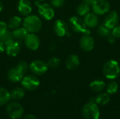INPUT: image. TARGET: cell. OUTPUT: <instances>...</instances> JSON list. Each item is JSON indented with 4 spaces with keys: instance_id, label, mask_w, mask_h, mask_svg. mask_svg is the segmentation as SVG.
<instances>
[{
    "instance_id": "1",
    "label": "cell",
    "mask_w": 120,
    "mask_h": 119,
    "mask_svg": "<svg viewBox=\"0 0 120 119\" xmlns=\"http://www.w3.org/2000/svg\"><path fill=\"white\" fill-rule=\"evenodd\" d=\"M104 76L108 79H115L120 74V66L119 63L114 60H109L105 62L103 67Z\"/></svg>"
},
{
    "instance_id": "2",
    "label": "cell",
    "mask_w": 120,
    "mask_h": 119,
    "mask_svg": "<svg viewBox=\"0 0 120 119\" xmlns=\"http://www.w3.org/2000/svg\"><path fill=\"white\" fill-rule=\"evenodd\" d=\"M23 27L30 33H37L42 27L41 19L34 15H27L23 20Z\"/></svg>"
},
{
    "instance_id": "3",
    "label": "cell",
    "mask_w": 120,
    "mask_h": 119,
    "mask_svg": "<svg viewBox=\"0 0 120 119\" xmlns=\"http://www.w3.org/2000/svg\"><path fill=\"white\" fill-rule=\"evenodd\" d=\"M82 114L84 119H99V108L95 102H89L83 106Z\"/></svg>"
},
{
    "instance_id": "4",
    "label": "cell",
    "mask_w": 120,
    "mask_h": 119,
    "mask_svg": "<svg viewBox=\"0 0 120 119\" xmlns=\"http://www.w3.org/2000/svg\"><path fill=\"white\" fill-rule=\"evenodd\" d=\"M69 22L70 27L75 32L84 34H90V30L87 29V27L83 19L77 16H72L70 18Z\"/></svg>"
},
{
    "instance_id": "5",
    "label": "cell",
    "mask_w": 120,
    "mask_h": 119,
    "mask_svg": "<svg viewBox=\"0 0 120 119\" xmlns=\"http://www.w3.org/2000/svg\"><path fill=\"white\" fill-rule=\"evenodd\" d=\"M91 6L93 13L97 15L106 14L110 9V4L108 0H95Z\"/></svg>"
},
{
    "instance_id": "6",
    "label": "cell",
    "mask_w": 120,
    "mask_h": 119,
    "mask_svg": "<svg viewBox=\"0 0 120 119\" xmlns=\"http://www.w3.org/2000/svg\"><path fill=\"white\" fill-rule=\"evenodd\" d=\"M6 112L11 119H18L23 114V108L19 103L12 102L7 105Z\"/></svg>"
},
{
    "instance_id": "7",
    "label": "cell",
    "mask_w": 120,
    "mask_h": 119,
    "mask_svg": "<svg viewBox=\"0 0 120 119\" xmlns=\"http://www.w3.org/2000/svg\"><path fill=\"white\" fill-rule=\"evenodd\" d=\"M37 8H38V12L39 15L45 20H50L53 18L55 15L54 9L52 7V5L48 4V3H44V4H38Z\"/></svg>"
},
{
    "instance_id": "8",
    "label": "cell",
    "mask_w": 120,
    "mask_h": 119,
    "mask_svg": "<svg viewBox=\"0 0 120 119\" xmlns=\"http://www.w3.org/2000/svg\"><path fill=\"white\" fill-rule=\"evenodd\" d=\"M21 85L26 90H34L39 86L40 81L37 77L32 75H28L22 79Z\"/></svg>"
},
{
    "instance_id": "9",
    "label": "cell",
    "mask_w": 120,
    "mask_h": 119,
    "mask_svg": "<svg viewBox=\"0 0 120 119\" xmlns=\"http://www.w3.org/2000/svg\"><path fill=\"white\" fill-rule=\"evenodd\" d=\"M29 68L34 74L41 76L47 72L49 67L47 66V64L45 63L44 61L37 60L32 62L29 66Z\"/></svg>"
},
{
    "instance_id": "10",
    "label": "cell",
    "mask_w": 120,
    "mask_h": 119,
    "mask_svg": "<svg viewBox=\"0 0 120 119\" xmlns=\"http://www.w3.org/2000/svg\"><path fill=\"white\" fill-rule=\"evenodd\" d=\"M119 20H120L119 14L117 13V11H112L107 13L104 19L103 24L110 29H112L118 25Z\"/></svg>"
},
{
    "instance_id": "11",
    "label": "cell",
    "mask_w": 120,
    "mask_h": 119,
    "mask_svg": "<svg viewBox=\"0 0 120 119\" xmlns=\"http://www.w3.org/2000/svg\"><path fill=\"white\" fill-rule=\"evenodd\" d=\"M79 45L84 52H90L94 48L95 41L90 34H84L80 39Z\"/></svg>"
},
{
    "instance_id": "12",
    "label": "cell",
    "mask_w": 120,
    "mask_h": 119,
    "mask_svg": "<svg viewBox=\"0 0 120 119\" xmlns=\"http://www.w3.org/2000/svg\"><path fill=\"white\" fill-rule=\"evenodd\" d=\"M53 29L55 33L60 37L65 36L70 34L69 27L66 22L63 20H57L53 25Z\"/></svg>"
},
{
    "instance_id": "13",
    "label": "cell",
    "mask_w": 120,
    "mask_h": 119,
    "mask_svg": "<svg viewBox=\"0 0 120 119\" xmlns=\"http://www.w3.org/2000/svg\"><path fill=\"white\" fill-rule=\"evenodd\" d=\"M25 44L27 48L30 50H35L39 48L40 45V40L39 38L34 34V33L28 34L24 39Z\"/></svg>"
},
{
    "instance_id": "14",
    "label": "cell",
    "mask_w": 120,
    "mask_h": 119,
    "mask_svg": "<svg viewBox=\"0 0 120 119\" xmlns=\"http://www.w3.org/2000/svg\"><path fill=\"white\" fill-rule=\"evenodd\" d=\"M17 8L18 12L23 16H27L32 11V4L30 0H19Z\"/></svg>"
},
{
    "instance_id": "15",
    "label": "cell",
    "mask_w": 120,
    "mask_h": 119,
    "mask_svg": "<svg viewBox=\"0 0 120 119\" xmlns=\"http://www.w3.org/2000/svg\"><path fill=\"white\" fill-rule=\"evenodd\" d=\"M6 52L11 57L16 56L20 51V44L18 41L12 40L8 43L6 44Z\"/></svg>"
},
{
    "instance_id": "16",
    "label": "cell",
    "mask_w": 120,
    "mask_h": 119,
    "mask_svg": "<svg viewBox=\"0 0 120 119\" xmlns=\"http://www.w3.org/2000/svg\"><path fill=\"white\" fill-rule=\"evenodd\" d=\"M84 21L88 28H94L96 27L98 25V18L96 14L94 13H89L85 16H84Z\"/></svg>"
},
{
    "instance_id": "17",
    "label": "cell",
    "mask_w": 120,
    "mask_h": 119,
    "mask_svg": "<svg viewBox=\"0 0 120 119\" xmlns=\"http://www.w3.org/2000/svg\"><path fill=\"white\" fill-rule=\"evenodd\" d=\"M7 76H8V80L13 83L21 81L22 79L24 76V75L21 73V72L17 67L9 69L8 72Z\"/></svg>"
},
{
    "instance_id": "18",
    "label": "cell",
    "mask_w": 120,
    "mask_h": 119,
    "mask_svg": "<svg viewBox=\"0 0 120 119\" xmlns=\"http://www.w3.org/2000/svg\"><path fill=\"white\" fill-rule=\"evenodd\" d=\"M80 61L79 58L77 55H70L66 60L65 65L67 68L70 70L76 69L79 65Z\"/></svg>"
},
{
    "instance_id": "19",
    "label": "cell",
    "mask_w": 120,
    "mask_h": 119,
    "mask_svg": "<svg viewBox=\"0 0 120 119\" xmlns=\"http://www.w3.org/2000/svg\"><path fill=\"white\" fill-rule=\"evenodd\" d=\"M89 87L92 91H94L95 93H99V92H101L105 88V83L103 81L97 79V80L93 81L90 83Z\"/></svg>"
},
{
    "instance_id": "20",
    "label": "cell",
    "mask_w": 120,
    "mask_h": 119,
    "mask_svg": "<svg viewBox=\"0 0 120 119\" xmlns=\"http://www.w3.org/2000/svg\"><path fill=\"white\" fill-rule=\"evenodd\" d=\"M110 95L108 93H102L98 94L96 97L95 102L96 104L101 105H105L110 102Z\"/></svg>"
},
{
    "instance_id": "21",
    "label": "cell",
    "mask_w": 120,
    "mask_h": 119,
    "mask_svg": "<svg viewBox=\"0 0 120 119\" xmlns=\"http://www.w3.org/2000/svg\"><path fill=\"white\" fill-rule=\"evenodd\" d=\"M13 38H15L16 39L18 40H22L25 39L26 36L28 34V32L24 28V27H18L15 29L13 32Z\"/></svg>"
},
{
    "instance_id": "22",
    "label": "cell",
    "mask_w": 120,
    "mask_h": 119,
    "mask_svg": "<svg viewBox=\"0 0 120 119\" xmlns=\"http://www.w3.org/2000/svg\"><path fill=\"white\" fill-rule=\"evenodd\" d=\"M11 100L10 93L5 88L0 87V105L7 104Z\"/></svg>"
},
{
    "instance_id": "23",
    "label": "cell",
    "mask_w": 120,
    "mask_h": 119,
    "mask_svg": "<svg viewBox=\"0 0 120 119\" xmlns=\"http://www.w3.org/2000/svg\"><path fill=\"white\" fill-rule=\"evenodd\" d=\"M22 23V19L18 16H13L11 18L8 22V26L10 29H15L18 28Z\"/></svg>"
},
{
    "instance_id": "24",
    "label": "cell",
    "mask_w": 120,
    "mask_h": 119,
    "mask_svg": "<svg viewBox=\"0 0 120 119\" xmlns=\"http://www.w3.org/2000/svg\"><path fill=\"white\" fill-rule=\"evenodd\" d=\"M11 98L13 100H20L25 95V90L21 88H15L11 93Z\"/></svg>"
},
{
    "instance_id": "25",
    "label": "cell",
    "mask_w": 120,
    "mask_h": 119,
    "mask_svg": "<svg viewBox=\"0 0 120 119\" xmlns=\"http://www.w3.org/2000/svg\"><path fill=\"white\" fill-rule=\"evenodd\" d=\"M77 13L79 16H85L90 11V6L82 2L77 8Z\"/></svg>"
},
{
    "instance_id": "26",
    "label": "cell",
    "mask_w": 120,
    "mask_h": 119,
    "mask_svg": "<svg viewBox=\"0 0 120 119\" xmlns=\"http://www.w3.org/2000/svg\"><path fill=\"white\" fill-rule=\"evenodd\" d=\"M97 32H98V34L102 37H108L111 34L110 29L108 28L104 24L98 26L97 29Z\"/></svg>"
},
{
    "instance_id": "27",
    "label": "cell",
    "mask_w": 120,
    "mask_h": 119,
    "mask_svg": "<svg viewBox=\"0 0 120 119\" xmlns=\"http://www.w3.org/2000/svg\"><path fill=\"white\" fill-rule=\"evenodd\" d=\"M118 84L115 81H111L110 82L107 86V93L109 95L115 94L118 90Z\"/></svg>"
},
{
    "instance_id": "28",
    "label": "cell",
    "mask_w": 120,
    "mask_h": 119,
    "mask_svg": "<svg viewBox=\"0 0 120 119\" xmlns=\"http://www.w3.org/2000/svg\"><path fill=\"white\" fill-rule=\"evenodd\" d=\"M0 40L2 41L5 43V45L8 43L12 40H13V36L12 32H11L8 30H6L0 37Z\"/></svg>"
},
{
    "instance_id": "29",
    "label": "cell",
    "mask_w": 120,
    "mask_h": 119,
    "mask_svg": "<svg viewBox=\"0 0 120 119\" xmlns=\"http://www.w3.org/2000/svg\"><path fill=\"white\" fill-rule=\"evenodd\" d=\"M60 60L59 58H58L56 57H53L48 60L46 64H47L48 67L54 69L60 65Z\"/></svg>"
},
{
    "instance_id": "30",
    "label": "cell",
    "mask_w": 120,
    "mask_h": 119,
    "mask_svg": "<svg viewBox=\"0 0 120 119\" xmlns=\"http://www.w3.org/2000/svg\"><path fill=\"white\" fill-rule=\"evenodd\" d=\"M20 72L21 73L25 75L27 70H28V68H29V66L27 65V63L25 62V61H20L18 65H17V67H16Z\"/></svg>"
},
{
    "instance_id": "31",
    "label": "cell",
    "mask_w": 120,
    "mask_h": 119,
    "mask_svg": "<svg viewBox=\"0 0 120 119\" xmlns=\"http://www.w3.org/2000/svg\"><path fill=\"white\" fill-rule=\"evenodd\" d=\"M65 0H51L52 6L55 8H60L65 4Z\"/></svg>"
},
{
    "instance_id": "32",
    "label": "cell",
    "mask_w": 120,
    "mask_h": 119,
    "mask_svg": "<svg viewBox=\"0 0 120 119\" xmlns=\"http://www.w3.org/2000/svg\"><path fill=\"white\" fill-rule=\"evenodd\" d=\"M111 34L115 38L120 39V25H117L115 27H114L112 29Z\"/></svg>"
},
{
    "instance_id": "33",
    "label": "cell",
    "mask_w": 120,
    "mask_h": 119,
    "mask_svg": "<svg viewBox=\"0 0 120 119\" xmlns=\"http://www.w3.org/2000/svg\"><path fill=\"white\" fill-rule=\"evenodd\" d=\"M7 30V25L5 22L0 20V37Z\"/></svg>"
},
{
    "instance_id": "34",
    "label": "cell",
    "mask_w": 120,
    "mask_h": 119,
    "mask_svg": "<svg viewBox=\"0 0 120 119\" xmlns=\"http://www.w3.org/2000/svg\"><path fill=\"white\" fill-rule=\"evenodd\" d=\"M5 48H6L5 43L2 41L0 40V53H3L5 50Z\"/></svg>"
},
{
    "instance_id": "35",
    "label": "cell",
    "mask_w": 120,
    "mask_h": 119,
    "mask_svg": "<svg viewBox=\"0 0 120 119\" xmlns=\"http://www.w3.org/2000/svg\"><path fill=\"white\" fill-rule=\"evenodd\" d=\"M116 39V38H115L112 35H110L109 36H108V42L110 43H114L115 42V40Z\"/></svg>"
},
{
    "instance_id": "36",
    "label": "cell",
    "mask_w": 120,
    "mask_h": 119,
    "mask_svg": "<svg viewBox=\"0 0 120 119\" xmlns=\"http://www.w3.org/2000/svg\"><path fill=\"white\" fill-rule=\"evenodd\" d=\"M22 119H37V118L32 114H27L25 116H23Z\"/></svg>"
},
{
    "instance_id": "37",
    "label": "cell",
    "mask_w": 120,
    "mask_h": 119,
    "mask_svg": "<svg viewBox=\"0 0 120 119\" xmlns=\"http://www.w3.org/2000/svg\"><path fill=\"white\" fill-rule=\"evenodd\" d=\"M94 1H95V0H82V2H84V3L88 4L89 6H91V5H92L93 3L94 2Z\"/></svg>"
},
{
    "instance_id": "38",
    "label": "cell",
    "mask_w": 120,
    "mask_h": 119,
    "mask_svg": "<svg viewBox=\"0 0 120 119\" xmlns=\"http://www.w3.org/2000/svg\"><path fill=\"white\" fill-rule=\"evenodd\" d=\"M3 9H4V4H3V3L0 1V12H1Z\"/></svg>"
},
{
    "instance_id": "39",
    "label": "cell",
    "mask_w": 120,
    "mask_h": 119,
    "mask_svg": "<svg viewBox=\"0 0 120 119\" xmlns=\"http://www.w3.org/2000/svg\"><path fill=\"white\" fill-rule=\"evenodd\" d=\"M39 1H44V0H39Z\"/></svg>"
}]
</instances>
